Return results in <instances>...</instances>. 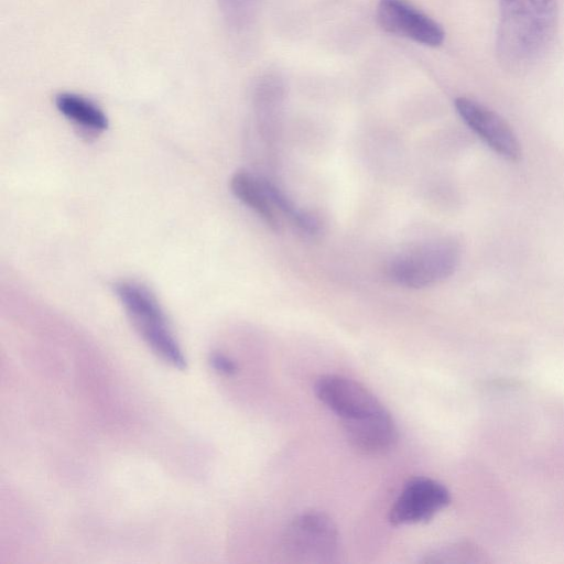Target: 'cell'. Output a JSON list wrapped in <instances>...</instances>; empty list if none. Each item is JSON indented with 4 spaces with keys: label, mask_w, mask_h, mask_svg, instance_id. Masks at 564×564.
<instances>
[{
    "label": "cell",
    "mask_w": 564,
    "mask_h": 564,
    "mask_svg": "<svg viewBox=\"0 0 564 564\" xmlns=\"http://www.w3.org/2000/svg\"><path fill=\"white\" fill-rule=\"evenodd\" d=\"M113 290L134 328L150 349L170 366L185 369V356L151 290L133 280L118 281Z\"/></svg>",
    "instance_id": "2"
},
{
    "label": "cell",
    "mask_w": 564,
    "mask_h": 564,
    "mask_svg": "<svg viewBox=\"0 0 564 564\" xmlns=\"http://www.w3.org/2000/svg\"><path fill=\"white\" fill-rule=\"evenodd\" d=\"M262 0H218L227 25L236 31L248 28L257 17Z\"/></svg>",
    "instance_id": "13"
},
{
    "label": "cell",
    "mask_w": 564,
    "mask_h": 564,
    "mask_svg": "<svg viewBox=\"0 0 564 564\" xmlns=\"http://www.w3.org/2000/svg\"><path fill=\"white\" fill-rule=\"evenodd\" d=\"M55 106L66 119L82 129L98 133L108 128V118L105 112L80 95L59 93L55 96Z\"/></svg>",
    "instance_id": "11"
},
{
    "label": "cell",
    "mask_w": 564,
    "mask_h": 564,
    "mask_svg": "<svg viewBox=\"0 0 564 564\" xmlns=\"http://www.w3.org/2000/svg\"><path fill=\"white\" fill-rule=\"evenodd\" d=\"M462 120L492 151L509 161H518L521 145L509 123L487 106L467 98L459 97L454 102Z\"/></svg>",
    "instance_id": "8"
},
{
    "label": "cell",
    "mask_w": 564,
    "mask_h": 564,
    "mask_svg": "<svg viewBox=\"0 0 564 564\" xmlns=\"http://www.w3.org/2000/svg\"><path fill=\"white\" fill-rule=\"evenodd\" d=\"M262 182L274 207L288 216L297 228L311 236L319 232L321 223L316 216L299 208L293 200L271 181L262 178Z\"/></svg>",
    "instance_id": "12"
},
{
    "label": "cell",
    "mask_w": 564,
    "mask_h": 564,
    "mask_svg": "<svg viewBox=\"0 0 564 564\" xmlns=\"http://www.w3.org/2000/svg\"><path fill=\"white\" fill-rule=\"evenodd\" d=\"M556 0H499L496 54L514 75L533 69L550 51L557 28Z\"/></svg>",
    "instance_id": "1"
},
{
    "label": "cell",
    "mask_w": 564,
    "mask_h": 564,
    "mask_svg": "<svg viewBox=\"0 0 564 564\" xmlns=\"http://www.w3.org/2000/svg\"><path fill=\"white\" fill-rule=\"evenodd\" d=\"M209 360L212 367L221 375L232 376L238 371L237 364L224 354L214 352Z\"/></svg>",
    "instance_id": "14"
},
{
    "label": "cell",
    "mask_w": 564,
    "mask_h": 564,
    "mask_svg": "<svg viewBox=\"0 0 564 564\" xmlns=\"http://www.w3.org/2000/svg\"><path fill=\"white\" fill-rule=\"evenodd\" d=\"M449 502V491L443 484L427 477H414L404 484L395 498L389 521L393 525L427 522Z\"/></svg>",
    "instance_id": "6"
},
{
    "label": "cell",
    "mask_w": 564,
    "mask_h": 564,
    "mask_svg": "<svg viewBox=\"0 0 564 564\" xmlns=\"http://www.w3.org/2000/svg\"><path fill=\"white\" fill-rule=\"evenodd\" d=\"M314 392L340 419L341 424L361 421L386 410L365 386L339 375L321 376L314 384Z\"/></svg>",
    "instance_id": "5"
},
{
    "label": "cell",
    "mask_w": 564,
    "mask_h": 564,
    "mask_svg": "<svg viewBox=\"0 0 564 564\" xmlns=\"http://www.w3.org/2000/svg\"><path fill=\"white\" fill-rule=\"evenodd\" d=\"M350 445L365 454H382L398 441V429L393 417L384 410L368 419L341 424Z\"/></svg>",
    "instance_id": "9"
},
{
    "label": "cell",
    "mask_w": 564,
    "mask_h": 564,
    "mask_svg": "<svg viewBox=\"0 0 564 564\" xmlns=\"http://www.w3.org/2000/svg\"><path fill=\"white\" fill-rule=\"evenodd\" d=\"M229 186L232 194L242 204L252 209L271 230L275 232L280 230V220L262 178L256 177L251 173L241 170L237 171L231 176Z\"/></svg>",
    "instance_id": "10"
},
{
    "label": "cell",
    "mask_w": 564,
    "mask_h": 564,
    "mask_svg": "<svg viewBox=\"0 0 564 564\" xmlns=\"http://www.w3.org/2000/svg\"><path fill=\"white\" fill-rule=\"evenodd\" d=\"M459 259L460 251L455 241L437 240L393 258L388 265V274L402 286L427 288L449 278Z\"/></svg>",
    "instance_id": "3"
},
{
    "label": "cell",
    "mask_w": 564,
    "mask_h": 564,
    "mask_svg": "<svg viewBox=\"0 0 564 564\" xmlns=\"http://www.w3.org/2000/svg\"><path fill=\"white\" fill-rule=\"evenodd\" d=\"M376 14L379 25L388 33L431 47L444 42L442 25L406 0H379Z\"/></svg>",
    "instance_id": "7"
},
{
    "label": "cell",
    "mask_w": 564,
    "mask_h": 564,
    "mask_svg": "<svg viewBox=\"0 0 564 564\" xmlns=\"http://www.w3.org/2000/svg\"><path fill=\"white\" fill-rule=\"evenodd\" d=\"M281 547L296 563H330L339 552V532L326 513L303 512L288 524Z\"/></svg>",
    "instance_id": "4"
}]
</instances>
